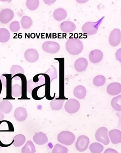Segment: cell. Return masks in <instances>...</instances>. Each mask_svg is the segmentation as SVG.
<instances>
[{
	"label": "cell",
	"instance_id": "obj_1",
	"mask_svg": "<svg viewBox=\"0 0 121 153\" xmlns=\"http://www.w3.org/2000/svg\"><path fill=\"white\" fill-rule=\"evenodd\" d=\"M66 49L71 55H78L83 51V43L79 39L69 38L66 42Z\"/></svg>",
	"mask_w": 121,
	"mask_h": 153
},
{
	"label": "cell",
	"instance_id": "obj_2",
	"mask_svg": "<svg viewBox=\"0 0 121 153\" xmlns=\"http://www.w3.org/2000/svg\"><path fill=\"white\" fill-rule=\"evenodd\" d=\"M104 17L96 22H88L83 25L82 31L85 34L92 36L96 34L98 30L99 27L102 23Z\"/></svg>",
	"mask_w": 121,
	"mask_h": 153
},
{
	"label": "cell",
	"instance_id": "obj_3",
	"mask_svg": "<svg viewBox=\"0 0 121 153\" xmlns=\"http://www.w3.org/2000/svg\"><path fill=\"white\" fill-rule=\"evenodd\" d=\"M57 139L60 143L65 146H70L74 143L75 136L72 132L68 131L60 132L57 136Z\"/></svg>",
	"mask_w": 121,
	"mask_h": 153
},
{
	"label": "cell",
	"instance_id": "obj_4",
	"mask_svg": "<svg viewBox=\"0 0 121 153\" xmlns=\"http://www.w3.org/2000/svg\"><path fill=\"white\" fill-rule=\"evenodd\" d=\"M1 80L2 85L6 88L7 90V99L12 98L11 95V88H12V75L10 74L4 73L1 75L0 78Z\"/></svg>",
	"mask_w": 121,
	"mask_h": 153
},
{
	"label": "cell",
	"instance_id": "obj_5",
	"mask_svg": "<svg viewBox=\"0 0 121 153\" xmlns=\"http://www.w3.org/2000/svg\"><path fill=\"white\" fill-rule=\"evenodd\" d=\"M108 130L105 127H101L97 130L96 133V138L99 142L103 143L104 145H108L109 143L108 138Z\"/></svg>",
	"mask_w": 121,
	"mask_h": 153
},
{
	"label": "cell",
	"instance_id": "obj_6",
	"mask_svg": "<svg viewBox=\"0 0 121 153\" xmlns=\"http://www.w3.org/2000/svg\"><path fill=\"white\" fill-rule=\"evenodd\" d=\"M43 50L47 53L54 54L59 51L60 45L58 43L53 41L45 42L42 45Z\"/></svg>",
	"mask_w": 121,
	"mask_h": 153
},
{
	"label": "cell",
	"instance_id": "obj_7",
	"mask_svg": "<svg viewBox=\"0 0 121 153\" xmlns=\"http://www.w3.org/2000/svg\"><path fill=\"white\" fill-rule=\"evenodd\" d=\"M80 108V104L76 99L72 98L69 99L65 103L64 109L65 111L70 114L77 113Z\"/></svg>",
	"mask_w": 121,
	"mask_h": 153
},
{
	"label": "cell",
	"instance_id": "obj_8",
	"mask_svg": "<svg viewBox=\"0 0 121 153\" xmlns=\"http://www.w3.org/2000/svg\"><path fill=\"white\" fill-rule=\"evenodd\" d=\"M109 44L111 46L115 47L120 44L121 42V32L119 29H114L109 36Z\"/></svg>",
	"mask_w": 121,
	"mask_h": 153
},
{
	"label": "cell",
	"instance_id": "obj_9",
	"mask_svg": "<svg viewBox=\"0 0 121 153\" xmlns=\"http://www.w3.org/2000/svg\"><path fill=\"white\" fill-rule=\"evenodd\" d=\"M90 143L89 138L85 135H81L78 137L76 142V148L79 152H83L87 149Z\"/></svg>",
	"mask_w": 121,
	"mask_h": 153
},
{
	"label": "cell",
	"instance_id": "obj_10",
	"mask_svg": "<svg viewBox=\"0 0 121 153\" xmlns=\"http://www.w3.org/2000/svg\"><path fill=\"white\" fill-rule=\"evenodd\" d=\"M14 16V13L10 9H4L0 12V22L3 24L10 23Z\"/></svg>",
	"mask_w": 121,
	"mask_h": 153
},
{
	"label": "cell",
	"instance_id": "obj_11",
	"mask_svg": "<svg viewBox=\"0 0 121 153\" xmlns=\"http://www.w3.org/2000/svg\"><path fill=\"white\" fill-rule=\"evenodd\" d=\"M39 53L37 51L34 49H29L25 53V58L28 62L34 63L39 59Z\"/></svg>",
	"mask_w": 121,
	"mask_h": 153
},
{
	"label": "cell",
	"instance_id": "obj_12",
	"mask_svg": "<svg viewBox=\"0 0 121 153\" xmlns=\"http://www.w3.org/2000/svg\"><path fill=\"white\" fill-rule=\"evenodd\" d=\"M28 113L26 109L23 107L17 108L14 112V117L19 122L24 121L26 120Z\"/></svg>",
	"mask_w": 121,
	"mask_h": 153
},
{
	"label": "cell",
	"instance_id": "obj_13",
	"mask_svg": "<svg viewBox=\"0 0 121 153\" xmlns=\"http://www.w3.org/2000/svg\"><path fill=\"white\" fill-rule=\"evenodd\" d=\"M107 91L110 95L115 96L119 95L121 93V84L117 82L111 83L108 86Z\"/></svg>",
	"mask_w": 121,
	"mask_h": 153
},
{
	"label": "cell",
	"instance_id": "obj_14",
	"mask_svg": "<svg viewBox=\"0 0 121 153\" xmlns=\"http://www.w3.org/2000/svg\"><path fill=\"white\" fill-rule=\"evenodd\" d=\"M103 52L99 50H94L89 53V59L93 63H97L101 61L103 58Z\"/></svg>",
	"mask_w": 121,
	"mask_h": 153
},
{
	"label": "cell",
	"instance_id": "obj_15",
	"mask_svg": "<svg viewBox=\"0 0 121 153\" xmlns=\"http://www.w3.org/2000/svg\"><path fill=\"white\" fill-rule=\"evenodd\" d=\"M88 65L87 59L81 58L76 60L74 63V68L78 72H82L86 70Z\"/></svg>",
	"mask_w": 121,
	"mask_h": 153
},
{
	"label": "cell",
	"instance_id": "obj_16",
	"mask_svg": "<svg viewBox=\"0 0 121 153\" xmlns=\"http://www.w3.org/2000/svg\"><path fill=\"white\" fill-rule=\"evenodd\" d=\"M109 138L113 144H117L121 142V131L118 129H113L109 131Z\"/></svg>",
	"mask_w": 121,
	"mask_h": 153
},
{
	"label": "cell",
	"instance_id": "obj_17",
	"mask_svg": "<svg viewBox=\"0 0 121 153\" xmlns=\"http://www.w3.org/2000/svg\"><path fill=\"white\" fill-rule=\"evenodd\" d=\"M76 26L73 22L70 21H65L60 25V29L63 32L70 33L75 31Z\"/></svg>",
	"mask_w": 121,
	"mask_h": 153
},
{
	"label": "cell",
	"instance_id": "obj_18",
	"mask_svg": "<svg viewBox=\"0 0 121 153\" xmlns=\"http://www.w3.org/2000/svg\"><path fill=\"white\" fill-rule=\"evenodd\" d=\"M34 142L38 145H43L48 142V138L43 132L36 133L33 137Z\"/></svg>",
	"mask_w": 121,
	"mask_h": 153
},
{
	"label": "cell",
	"instance_id": "obj_19",
	"mask_svg": "<svg viewBox=\"0 0 121 153\" xmlns=\"http://www.w3.org/2000/svg\"><path fill=\"white\" fill-rule=\"evenodd\" d=\"M13 105L10 101L3 100L0 102V111L3 114H9L12 111Z\"/></svg>",
	"mask_w": 121,
	"mask_h": 153
},
{
	"label": "cell",
	"instance_id": "obj_20",
	"mask_svg": "<svg viewBox=\"0 0 121 153\" xmlns=\"http://www.w3.org/2000/svg\"><path fill=\"white\" fill-rule=\"evenodd\" d=\"M67 16V11L64 9L59 8L56 9L54 11V18L57 21H62V20L65 19Z\"/></svg>",
	"mask_w": 121,
	"mask_h": 153
},
{
	"label": "cell",
	"instance_id": "obj_21",
	"mask_svg": "<svg viewBox=\"0 0 121 153\" xmlns=\"http://www.w3.org/2000/svg\"><path fill=\"white\" fill-rule=\"evenodd\" d=\"M74 96L78 99H83L87 94V90L83 86L78 85L74 88L73 91Z\"/></svg>",
	"mask_w": 121,
	"mask_h": 153
},
{
	"label": "cell",
	"instance_id": "obj_22",
	"mask_svg": "<svg viewBox=\"0 0 121 153\" xmlns=\"http://www.w3.org/2000/svg\"><path fill=\"white\" fill-rule=\"evenodd\" d=\"M36 149L31 140H28L21 150V153H35Z\"/></svg>",
	"mask_w": 121,
	"mask_h": 153
},
{
	"label": "cell",
	"instance_id": "obj_23",
	"mask_svg": "<svg viewBox=\"0 0 121 153\" xmlns=\"http://www.w3.org/2000/svg\"><path fill=\"white\" fill-rule=\"evenodd\" d=\"M10 35L9 31L5 28H0V42L6 43L10 39Z\"/></svg>",
	"mask_w": 121,
	"mask_h": 153
},
{
	"label": "cell",
	"instance_id": "obj_24",
	"mask_svg": "<svg viewBox=\"0 0 121 153\" xmlns=\"http://www.w3.org/2000/svg\"><path fill=\"white\" fill-rule=\"evenodd\" d=\"M33 20L31 18L28 16H24L20 21L21 26L25 29H28L30 28L33 25Z\"/></svg>",
	"mask_w": 121,
	"mask_h": 153
},
{
	"label": "cell",
	"instance_id": "obj_25",
	"mask_svg": "<svg viewBox=\"0 0 121 153\" xmlns=\"http://www.w3.org/2000/svg\"><path fill=\"white\" fill-rule=\"evenodd\" d=\"M64 102L63 99H53L51 101L50 105L53 110L59 111L62 108Z\"/></svg>",
	"mask_w": 121,
	"mask_h": 153
},
{
	"label": "cell",
	"instance_id": "obj_26",
	"mask_svg": "<svg viewBox=\"0 0 121 153\" xmlns=\"http://www.w3.org/2000/svg\"><path fill=\"white\" fill-rule=\"evenodd\" d=\"M13 145L15 147H20L25 142V137L23 134H18L13 138Z\"/></svg>",
	"mask_w": 121,
	"mask_h": 153
},
{
	"label": "cell",
	"instance_id": "obj_27",
	"mask_svg": "<svg viewBox=\"0 0 121 153\" xmlns=\"http://www.w3.org/2000/svg\"><path fill=\"white\" fill-rule=\"evenodd\" d=\"M112 107L117 111H121V95H118L112 99L111 102Z\"/></svg>",
	"mask_w": 121,
	"mask_h": 153
},
{
	"label": "cell",
	"instance_id": "obj_28",
	"mask_svg": "<svg viewBox=\"0 0 121 153\" xmlns=\"http://www.w3.org/2000/svg\"><path fill=\"white\" fill-rule=\"evenodd\" d=\"M22 95V88L20 85L15 84L12 86L11 95L13 97H20Z\"/></svg>",
	"mask_w": 121,
	"mask_h": 153
},
{
	"label": "cell",
	"instance_id": "obj_29",
	"mask_svg": "<svg viewBox=\"0 0 121 153\" xmlns=\"http://www.w3.org/2000/svg\"><path fill=\"white\" fill-rule=\"evenodd\" d=\"M89 149L92 153H101L104 149V146L100 143L95 142L90 146Z\"/></svg>",
	"mask_w": 121,
	"mask_h": 153
},
{
	"label": "cell",
	"instance_id": "obj_30",
	"mask_svg": "<svg viewBox=\"0 0 121 153\" xmlns=\"http://www.w3.org/2000/svg\"><path fill=\"white\" fill-rule=\"evenodd\" d=\"M39 0H27L26 2L27 7L30 10H35L39 6Z\"/></svg>",
	"mask_w": 121,
	"mask_h": 153
},
{
	"label": "cell",
	"instance_id": "obj_31",
	"mask_svg": "<svg viewBox=\"0 0 121 153\" xmlns=\"http://www.w3.org/2000/svg\"><path fill=\"white\" fill-rule=\"evenodd\" d=\"M93 82V84L96 86H102L105 83L106 78L102 75H98L94 78Z\"/></svg>",
	"mask_w": 121,
	"mask_h": 153
},
{
	"label": "cell",
	"instance_id": "obj_32",
	"mask_svg": "<svg viewBox=\"0 0 121 153\" xmlns=\"http://www.w3.org/2000/svg\"><path fill=\"white\" fill-rule=\"evenodd\" d=\"M10 74L12 76H15L17 74H25V70L21 66L18 65H14L11 67L10 69Z\"/></svg>",
	"mask_w": 121,
	"mask_h": 153
},
{
	"label": "cell",
	"instance_id": "obj_33",
	"mask_svg": "<svg viewBox=\"0 0 121 153\" xmlns=\"http://www.w3.org/2000/svg\"><path fill=\"white\" fill-rule=\"evenodd\" d=\"M68 152L67 147L60 144H57L55 146L52 153H68Z\"/></svg>",
	"mask_w": 121,
	"mask_h": 153
},
{
	"label": "cell",
	"instance_id": "obj_34",
	"mask_svg": "<svg viewBox=\"0 0 121 153\" xmlns=\"http://www.w3.org/2000/svg\"><path fill=\"white\" fill-rule=\"evenodd\" d=\"M20 29V25L19 21H13L10 25V29L13 33H16L18 32Z\"/></svg>",
	"mask_w": 121,
	"mask_h": 153
},
{
	"label": "cell",
	"instance_id": "obj_35",
	"mask_svg": "<svg viewBox=\"0 0 121 153\" xmlns=\"http://www.w3.org/2000/svg\"><path fill=\"white\" fill-rule=\"evenodd\" d=\"M121 48L118 49V51H117L116 53L115 54L117 59L118 60L119 62H121Z\"/></svg>",
	"mask_w": 121,
	"mask_h": 153
},
{
	"label": "cell",
	"instance_id": "obj_36",
	"mask_svg": "<svg viewBox=\"0 0 121 153\" xmlns=\"http://www.w3.org/2000/svg\"><path fill=\"white\" fill-rule=\"evenodd\" d=\"M104 153H118V152L113 149H107L105 150Z\"/></svg>",
	"mask_w": 121,
	"mask_h": 153
},
{
	"label": "cell",
	"instance_id": "obj_37",
	"mask_svg": "<svg viewBox=\"0 0 121 153\" xmlns=\"http://www.w3.org/2000/svg\"><path fill=\"white\" fill-rule=\"evenodd\" d=\"M55 1H56L55 0H44V2L46 4L48 5H52V4H53L54 2H55Z\"/></svg>",
	"mask_w": 121,
	"mask_h": 153
},
{
	"label": "cell",
	"instance_id": "obj_38",
	"mask_svg": "<svg viewBox=\"0 0 121 153\" xmlns=\"http://www.w3.org/2000/svg\"><path fill=\"white\" fill-rule=\"evenodd\" d=\"M4 117H5V116H4L3 114L0 111V121L3 120L4 119Z\"/></svg>",
	"mask_w": 121,
	"mask_h": 153
},
{
	"label": "cell",
	"instance_id": "obj_39",
	"mask_svg": "<svg viewBox=\"0 0 121 153\" xmlns=\"http://www.w3.org/2000/svg\"><path fill=\"white\" fill-rule=\"evenodd\" d=\"M2 85L1 83V80L0 79V94H1V91H2Z\"/></svg>",
	"mask_w": 121,
	"mask_h": 153
},
{
	"label": "cell",
	"instance_id": "obj_40",
	"mask_svg": "<svg viewBox=\"0 0 121 153\" xmlns=\"http://www.w3.org/2000/svg\"><path fill=\"white\" fill-rule=\"evenodd\" d=\"M77 2L80 3H85V2L88 1H77Z\"/></svg>",
	"mask_w": 121,
	"mask_h": 153
},
{
	"label": "cell",
	"instance_id": "obj_41",
	"mask_svg": "<svg viewBox=\"0 0 121 153\" xmlns=\"http://www.w3.org/2000/svg\"><path fill=\"white\" fill-rule=\"evenodd\" d=\"M0 148H1V146H0Z\"/></svg>",
	"mask_w": 121,
	"mask_h": 153
}]
</instances>
